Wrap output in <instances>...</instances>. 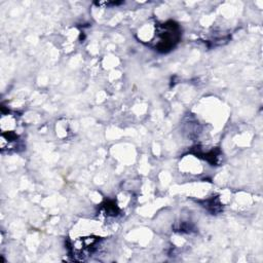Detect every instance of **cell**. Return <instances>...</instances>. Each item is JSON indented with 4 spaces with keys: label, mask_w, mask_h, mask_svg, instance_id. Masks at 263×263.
<instances>
[{
    "label": "cell",
    "mask_w": 263,
    "mask_h": 263,
    "mask_svg": "<svg viewBox=\"0 0 263 263\" xmlns=\"http://www.w3.org/2000/svg\"><path fill=\"white\" fill-rule=\"evenodd\" d=\"M157 36V48L166 50L170 49L175 45L179 38V33H178V27L173 23H167L163 24L158 31Z\"/></svg>",
    "instance_id": "obj_1"
}]
</instances>
